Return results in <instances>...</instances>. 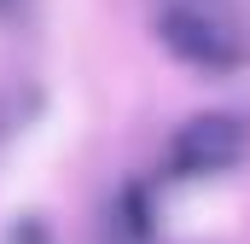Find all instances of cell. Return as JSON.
Instances as JSON below:
<instances>
[{
	"label": "cell",
	"mask_w": 250,
	"mask_h": 244,
	"mask_svg": "<svg viewBox=\"0 0 250 244\" xmlns=\"http://www.w3.org/2000/svg\"><path fill=\"white\" fill-rule=\"evenodd\" d=\"M157 35L169 41L175 59L198 64V70H233L245 59L239 23L215 6V0H163L157 12Z\"/></svg>",
	"instance_id": "obj_1"
},
{
	"label": "cell",
	"mask_w": 250,
	"mask_h": 244,
	"mask_svg": "<svg viewBox=\"0 0 250 244\" xmlns=\"http://www.w3.org/2000/svg\"><path fill=\"white\" fill-rule=\"evenodd\" d=\"M250 151V128L227 111H204V117L181 122V134L169 140V163L181 175H221Z\"/></svg>",
	"instance_id": "obj_2"
}]
</instances>
